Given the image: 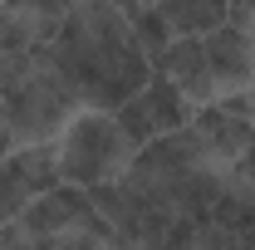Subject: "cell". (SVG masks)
<instances>
[{"label":"cell","instance_id":"obj_1","mask_svg":"<svg viewBox=\"0 0 255 250\" xmlns=\"http://www.w3.org/2000/svg\"><path fill=\"white\" fill-rule=\"evenodd\" d=\"M44 49L64 74V84L74 89V98L103 113H118L152 79V59L132 39L118 5H74Z\"/></svg>","mask_w":255,"mask_h":250},{"label":"cell","instance_id":"obj_2","mask_svg":"<svg viewBox=\"0 0 255 250\" xmlns=\"http://www.w3.org/2000/svg\"><path fill=\"white\" fill-rule=\"evenodd\" d=\"M0 103H5V123L15 127V137L25 147H39L59 132V123L69 118V108L79 98L54 69L49 49L39 44V49L0 59Z\"/></svg>","mask_w":255,"mask_h":250},{"label":"cell","instance_id":"obj_3","mask_svg":"<svg viewBox=\"0 0 255 250\" xmlns=\"http://www.w3.org/2000/svg\"><path fill=\"white\" fill-rule=\"evenodd\" d=\"M128 162H132V147H128L123 127L113 123V113H89V118H79L69 127V137H64L59 177L69 187L94 191V187L118 182L128 172Z\"/></svg>","mask_w":255,"mask_h":250},{"label":"cell","instance_id":"obj_6","mask_svg":"<svg viewBox=\"0 0 255 250\" xmlns=\"http://www.w3.org/2000/svg\"><path fill=\"white\" fill-rule=\"evenodd\" d=\"M152 74H162L167 84H177V94L187 103H211V94H216V79H211L201 39H172L167 54L152 59Z\"/></svg>","mask_w":255,"mask_h":250},{"label":"cell","instance_id":"obj_9","mask_svg":"<svg viewBox=\"0 0 255 250\" xmlns=\"http://www.w3.org/2000/svg\"><path fill=\"white\" fill-rule=\"evenodd\" d=\"M152 5L182 39H201L231 20V0H152Z\"/></svg>","mask_w":255,"mask_h":250},{"label":"cell","instance_id":"obj_7","mask_svg":"<svg viewBox=\"0 0 255 250\" xmlns=\"http://www.w3.org/2000/svg\"><path fill=\"white\" fill-rule=\"evenodd\" d=\"M191 132H196L201 152L211 157V162H216V157H231V162H236V157L255 142V123H251V118L226 113L221 103H206V108L191 118Z\"/></svg>","mask_w":255,"mask_h":250},{"label":"cell","instance_id":"obj_4","mask_svg":"<svg viewBox=\"0 0 255 250\" xmlns=\"http://www.w3.org/2000/svg\"><path fill=\"white\" fill-rule=\"evenodd\" d=\"M113 123L123 127L128 147L142 152L147 142H157V137H167V132L187 127L191 123V108H187V98L177 94V84H167L162 74H152L147 89H142L137 98H128L123 108L113 113Z\"/></svg>","mask_w":255,"mask_h":250},{"label":"cell","instance_id":"obj_10","mask_svg":"<svg viewBox=\"0 0 255 250\" xmlns=\"http://www.w3.org/2000/svg\"><path fill=\"white\" fill-rule=\"evenodd\" d=\"M113 5H118V15L128 20L132 39L142 44V54H147V59H162L167 44H172V25L162 20V10L152 0H113Z\"/></svg>","mask_w":255,"mask_h":250},{"label":"cell","instance_id":"obj_8","mask_svg":"<svg viewBox=\"0 0 255 250\" xmlns=\"http://www.w3.org/2000/svg\"><path fill=\"white\" fill-rule=\"evenodd\" d=\"M201 49H206L216 89L221 84H246V74H251V39H246L241 25H221V30L201 34Z\"/></svg>","mask_w":255,"mask_h":250},{"label":"cell","instance_id":"obj_5","mask_svg":"<svg viewBox=\"0 0 255 250\" xmlns=\"http://www.w3.org/2000/svg\"><path fill=\"white\" fill-rule=\"evenodd\" d=\"M59 182H64L59 177V152H49V142L0 157V231L20 216L30 201H39L44 191H54Z\"/></svg>","mask_w":255,"mask_h":250},{"label":"cell","instance_id":"obj_11","mask_svg":"<svg viewBox=\"0 0 255 250\" xmlns=\"http://www.w3.org/2000/svg\"><path fill=\"white\" fill-rule=\"evenodd\" d=\"M79 5H113V0H79Z\"/></svg>","mask_w":255,"mask_h":250}]
</instances>
